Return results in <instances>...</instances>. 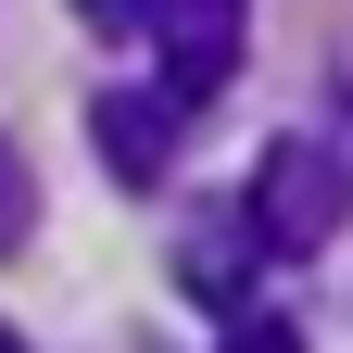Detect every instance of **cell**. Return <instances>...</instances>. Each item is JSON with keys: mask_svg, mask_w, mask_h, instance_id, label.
Returning <instances> with one entry per match:
<instances>
[{"mask_svg": "<svg viewBox=\"0 0 353 353\" xmlns=\"http://www.w3.org/2000/svg\"><path fill=\"white\" fill-rule=\"evenodd\" d=\"M252 214H265L278 252H328L341 214H353V164L316 139V126H290V139H265V164H252Z\"/></svg>", "mask_w": 353, "mask_h": 353, "instance_id": "6da1fadb", "label": "cell"}, {"mask_svg": "<svg viewBox=\"0 0 353 353\" xmlns=\"http://www.w3.org/2000/svg\"><path fill=\"white\" fill-rule=\"evenodd\" d=\"M152 63L176 101H214L240 63V0H152Z\"/></svg>", "mask_w": 353, "mask_h": 353, "instance_id": "7a4b0ae2", "label": "cell"}, {"mask_svg": "<svg viewBox=\"0 0 353 353\" xmlns=\"http://www.w3.org/2000/svg\"><path fill=\"white\" fill-rule=\"evenodd\" d=\"M176 126H190V101L152 76V88H101L88 101V139H101V164L126 176V190H152V176L176 164Z\"/></svg>", "mask_w": 353, "mask_h": 353, "instance_id": "3957f363", "label": "cell"}, {"mask_svg": "<svg viewBox=\"0 0 353 353\" xmlns=\"http://www.w3.org/2000/svg\"><path fill=\"white\" fill-rule=\"evenodd\" d=\"M252 252H278V240H265V214H252V202H202V214H190V252H176V265H190L214 303H252V290H240V278H252Z\"/></svg>", "mask_w": 353, "mask_h": 353, "instance_id": "277c9868", "label": "cell"}, {"mask_svg": "<svg viewBox=\"0 0 353 353\" xmlns=\"http://www.w3.org/2000/svg\"><path fill=\"white\" fill-rule=\"evenodd\" d=\"M76 13L101 26V38H126V26H152V0H76Z\"/></svg>", "mask_w": 353, "mask_h": 353, "instance_id": "5b68a950", "label": "cell"}, {"mask_svg": "<svg viewBox=\"0 0 353 353\" xmlns=\"http://www.w3.org/2000/svg\"><path fill=\"white\" fill-rule=\"evenodd\" d=\"M26 228V190H13V164H0V240H13Z\"/></svg>", "mask_w": 353, "mask_h": 353, "instance_id": "8992f818", "label": "cell"}, {"mask_svg": "<svg viewBox=\"0 0 353 353\" xmlns=\"http://www.w3.org/2000/svg\"><path fill=\"white\" fill-rule=\"evenodd\" d=\"M341 101H353V38H341Z\"/></svg>", "mask_w": 353, "mask_h": 353, "instance_id": "52a82bcc", "label": "cell"}]
</instances>
